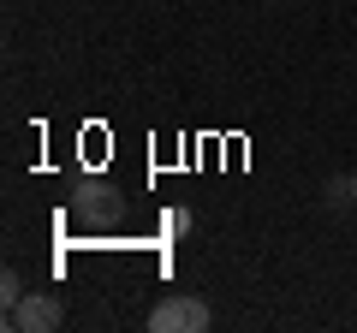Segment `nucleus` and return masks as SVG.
Here are the masks:
<instances>
[{
    "label": "nucleus",
    "instance_id": "f257e3e1",
    "mask_svg": "<svg viewBox=\"0 0 357 333\" xmlns=\"http://www.w3.org/2000/svg\"><path fill=\"white\" fill-rule=\"evenodd\" d=\"M215 327V309L191 292H173L149 309V333H208Z\"/></svg>",
    "mask_w": 357,
    "mask_h": 333
},
{
    "label": "nucleus",
    "instance_id": "f03ea898",
    "mask_svg": "<svg viewBox=\"0 0 357 333\" xmlns=\"http://www.w3.org/2000/svg\"><path fill=\"white\" fill-rule=\"evenodd\" d=\"M66 321V304L54 292H24V304L6 309V327L13 333H54Z\"/></svg>",
    "mask_w": 357,
    "mask_h": 333
},
{
    "label": "nucleus",
    "instance_id": "7ed1b4c3",
    "mask_svg": "<svg viewBox=\"0 0 357 333\" xmlns=\"http://www.w3.org/2000/svg\"><path fill=\"white\" fill-rule=\"evenodd\" d=\"M77 215H84V220H114L119 203H114L107 185H77Z\"/></svg>",
    "mask_w": 357,
    "mask_h": 333
},
{
    "label": "nucleus",
    "instance_id": "20e7f679",
    "mask_svg": "<svg viewBox=\"0 0 357 333\" xmlns=\"http://www.w3.org/2000/svg\"><path fill=\"white\" fill-rule=\"evenodd\" d=\"M24 292H30V286H24V274H18V268H6V274H0V304H6V309H18V304H24Z\"/></svg>",
    "mask_w": 357,
    "mask_h": 333
},
{
    "label": "nucleus",
    "instance_id": "39448f33",
    "mask_svg": "<svg viewBox=\"0 0 357 333\" xmlns=\"http://www.w3.org/2000/svg\"><path fill=\"white\" fill-rule=\"evenodd\" d=\"M321 203H328V208H345V203H357V196H351V179H328V185H321Z\"/></svg>",
    "mask_w": 357,
    "mask_h": 333
},
{
    "label": "nucleus",
    "instance_id": "423d86ee",
    "mask_svg": "<svg viewBox=\"0 0 357 333\" xmlns=\"http://www.w3.org/2000/svg\"><path fill=\"white\" fill-rule=\"evenodd\" d=\"M351 196H357V179H351Z\"/></svg>",
    "mask_w": 357,
    "mask_h": 333
},
{
    "label": "nucleus",
    "instance_id": "0eeeda50",
    "mask_svg": "<svg viewBox=\"0 0 357 333\" xmlns=\"http://www.w3.org/2000/svg\"><path fill=\"white\" fill-rule=\"evenodd\" d=\"M268 6H274V0H268Z\"/></svg>",
    "mask_w": 357,
    "mask_h": 333
}]
</instances>
